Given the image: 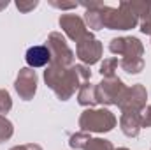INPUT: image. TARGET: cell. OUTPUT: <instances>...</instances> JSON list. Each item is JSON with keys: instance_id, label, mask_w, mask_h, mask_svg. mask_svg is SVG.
Here are the masks:
<instances>
[{"instance_id": "3957f363", "label": "cell", "mask_w": 151, "mask_h": 150, "mask_svg": "<svg viewBox=\"0 0 151 150\" xmlns=\"http://www.w3.org/2000/svg\"><path fill=\"white\" fill-rule=\"evenodd\" d=\"M79 127L83 133H109L116 127V117L106 108H88L79 117Z\"/></svg>"}, {"instance_id": "8fae6325", "label": "cell", "mask_w": 151, "mask_h": 150, "mask_svg": "<svg viewBox=\"0 0 151 150\" xmlns=\"http://www.w3.org/2000/svg\"><path fill=\"white\" fill-rule=\"evenodd\" d=\"M119 127H121V131H123L125 136L135 138L139 134L141 127H142V117H141V113H130V111L121 113Z\"/></svg>"}, {"instance_id": "8992f818", "label": "cell", "mask_w": 151, "mask_h": 150, "mask_svg": "<svg viewBox=\"0 0 151 150\" xmlns=\"http://www.w3.org/2000/svg\"><path fill=\"white\" fill-rule=\"evenodd\" d=\"M146 99H148V92H146V87L137 83L130 88L125 90L123 97L119 99L118 103V108L121 110V113L130 111V113H141L146 108Z\"/></svg>"}, {"instance_id": "277c9868", "label": "cell", "mask_w": 151, "mask_h": 150, "mask_svg": "<svg viewBox=\"0 0 151 150\" xmlns=\"http://www.w3.org/2000/svg\"><path fill=\"white\" fill-rule=\"evenodd\" d=\"M128 87L119 79V78H104L99 85H97V104H106L111 106L119 103V99L123 97L125 90Z\"/></svg>"}, {"instance_id": "d4e9b609", "label": "cell", "mask_w": 151, "mask_h": 150, "mask_svg": "<svg viewBox=\"0 0 151 150\" xmlns=\"http://www.w3.org/2000/svg\"><path fill=\"white\" fill-rule=\"evenodd\" d=\"M11 150H42L35 143H28V145H19V147H12Z\"/></svg>"}, {"instance_id": "7a4b0ae2", "label": "cell", "mask_w": 151, "mask_h": 150, "mask_svg": "<svg viewBox=\"0 0 151 150\" xmlns=\"http://www.w3.org/2000/svg\"><path fill=\"white\" fill-rule=\"evenodd\" d=\"M100 12H102L104 27L111 28V30H130V28H135L139 23V18L128 2H121L118 9L104 5L100 9Z\"/></svg>"}, {"instance_id": "e0dca14e", "label": "cell", "mask_w": 151, "mask_h": 150, "mask_svg": "<svg viewBox=\"0 0 151 150\" xmlns=\"http://www.w3.org/2000/svg\"><path fill=\"white\" fill-rule=\"evenodd\" d=\"M84 150H114V147L109 140H104V138H91V140L88 141V145L84 147Z\"/></svg>"}, {"instance_id": "5bb4252c", "label": "cell", "mask_w": 151, "mask_h": 150, "mask_svg": "<svg viewBox=\"0 0 151 150\" xmlns=\"http://www.w3.org/2000/svg\"><path fill=\"white\" fill-rule=\"evenodd\" d=\"M77 103L81 106H95L97 104V87L91 83H83L77 92Z\"/></svg>"}, {"instance_id": "5b68a950", "label": "cell", "mask_w": 151, "mask_h": 150, "mask_svg": "<svg viewBox=\"0 0 151 150\" xmlns=\"http://www.w3.org/2000/svg\"><path fill=\"white\" fill-rule=\"evenodd\" d=\"M51 51V64L62 66V67H70L74 62V53L69 48V44L65 42V37L58 32H51L47 37L46 44Z\"/></svg>"}, {"instance_id": "d6986e66", "label": "cell", "mask_w": 151, "mask_h": 150, "mask_svg": "<svg viewBox=\"0 0 151 150\" xmlns=\"http://www.w3.org/2000/svg\"><path fill=\"white\" fill-rule=\"evenodd\" d=\"M116 67H118V58H106L100 66V74L104 78H114Z\"/></svg>"}, {"instance_id": "9c48e42d", "label": "cell", "mask_w": 151, "mask_h": 150, "mask_svg": "<svg viewBox=\"0 0 151 150\" xmlns=\"http://www.w3.org/2000/svg\"><path fill=\"white\" fill-rule=\"evenodd\" d=\"M109 50L123 57H142L144 53V46L137 37H116L109 42Z\"/></svg>"}, {"instance_id": "9a60e30c", "label": "cell", "mask_w": 151, "mask_h": 150, "mask_svg": "<svg viewBox=\"0 0 151 150\" xmlns=\"http://www.w3.org/2000/svg\"><path fill=\"white\" fill-rule=\"evenodd\" d=\"M119 66L128 74H139L144 69V58L142 57H123V60L119 62Z\"/></svg>"}, {"instance_id": "7402d4cb", "label": "cell", "mask_w": 151, "mask_h": 150, "mask_svg": "<svg viewBox=\"0 0 151 150\" xmlns=\"http://www.w3.org/2000/svg\"><path fill=\"white\" fill-rule=\"evenodd\" d=\"M37 5H39L37 0H32V2H23V0H19V2H16V7H18L19 11H23V12H28V11L35 9Z\"/></svg>"}, {"instance_id": "ffe728a7", "label": "cell", "mask_w": 151, "mask_h": 150, "mask_svg": "<svg viewBox=\"0 0 151 150\" xmlns=\"http://www.w3.org/2000/svg\"><path fill=\"white\" fill-rule=\"evenodd\" d=\"M14 133V127L12 124L5 118V117H0V143L2 141H7Z\"/></svg>"}, {"instance_id": "52a82bcc", "label": "cell", "mask_w": 151, "mask_h": 150, "mask_svg": "<svg viewBox=\"0 0 151 150\" xmlns=\"http://www.w3.org/2000/svg\"><path fill=\"white\" fill-rule=\"evenodd\" d=\"M76 51H77V57H79V60H81L83 64L93 66V64H97V62L100 60L104 48H102V42H100L99 39H95L91 32H88L84 37L77 42Z\"/></svg>"}, {"instance_id": "7c38bea8", "label": "cell", "mask_w": 151, "mask_h": 150, "mask_svg": "<svg viewBox=\"0 0 151 150\" xmlns=\"http://www.w3.org/2000/svg\"><path fill=\"white\" fill-rule=\"evenodd\" d=\"M27 64L30 69L44 67L46 64H51V51L47 46H32L27 51Z\"/></svg>"}, {"instance_id": "484cf974", "label": "cell", "mask_w": 151, "mask_h": 150, "mask_svg": "<svg viewBox=\"0 0 151 150\" xmlns=\"http://www.w3.org/2000/svg\"><path fill=\"white\" fill-rule=\"evenodd\" d=\"M7 5H9V2H7V0H2V2H0V11H2V9H5Z\"/></svg>"}, {"instance_id": "44dd1931", "label": "cell", "mask_w": 151, "mask_h": 150, "mask_svg": "<svg viewBox=\"0 0 151 150\" xmlns=\"http://www.w3.org/2000/svg\"><path fill=\"white\" fill-rule=\"evenodd\" d=\"M11 108H12V99H11L9 92L7 90H0V117L9 113Z\"/></svg>"}, {"instance_id": "2e32d148", "label": "cell", "mask_w": 151, "mask_h": 150, "mask_svg": "<svg viewBox=\"0 0 151 150\" xmlns=\"http://www.w3.org/2000/svg\"><path fill=\"white\" fill-rule=\"evenodd\" d=\"M102 7H104V5H100V7H97V9H88V11L84 12V20H86L88 27L93 28V30H100V28H104V23H102V12H100Z\"/></svg>"}, {"instance_id": "cb8c5ba5", "label": "cell", "mask_w": 151, "mask_h": 150, "mask_svg": "<svg viewBox=\"0 0 151 150\" xmlns=\"http://www.w3.org/2000/svg\"><path fill=\"white\" fill-rule=\"evenodd\" d=\"M141 117H142V127H151V106H148L141 113Z\"/></svg>"}, {"instance_id": "30bf717a", "label": "cell", "mask_w": 151, "mask_h": 150, "mask_svg": "<svg viewBox=\"0 0 151 150\" xmlns=\"http://www.w3.org/2000/svg\"><path fill=\"white\" fill-rule=\"evenodd\" d=\"M60 27L76 42H79L81 39L88 34V28H86L83 18H79L76 14H62L60 16Z\"/></svg>"}, {"instance_id": "ac0fdd59", "label": "cell", "mask_w": 151, "mask_h": 150, "mask_svg": "<svg viewBox=\"0 0 151 150\" xmlns=\"http://www.w3.org/2000/svg\"><path fill=\"white\" fill-rule=\"evenodd\" d=\"M91 138H90V134L88 133H76L70 136V141H69V145L72 147V149H83L88 145V141H90Z\"/></svg>"}, {"instance_id": "4316f807", "label": "cell", "mask_w": 151, "mask_h": 150, "mask_svg": "<svg viewBox=\"0 0 151 150\" xmlns=\"http://www.w3.org/2000/svg\"><path fill=\"white\" fill-rule=\"evenodd\" d=\"M118 150H128V149H118Z\"/></svg>"}, {"instance_id": "ba28073f", "label": "cell", "mask_w": 151, "mask_h": 150, "mask_svg": "<svg viewBox=\"0 0 151 150\" xmlns=\"http://www.w3.org/2000/svg\"><path fill=\"white\" fill-rule=\"evenodd\" d=\"M14 88H16V92L19 94V97L23 101H30L35 95V90H37V74H35V71L30 69V67L19 69L16 83H14Z\"/></svg>"}, {"instance_id": "6da1fadb", "label": "cell", "mask_w": 151, "mask_h": 150, "mask_svg": "<svg viewBox=\"0 0 151 150\" xmlns=\"http://www.w3.org/2000/svg\"><path fill=\"white\" fill-rule=\"evenodd\" d=\"M91 78L90 67L79 64L70 67H62L56 64H49V67L44 71L46 85L58 95V99L67 101L76 94L77 88H81L83 83H86Z\"/></svg>"}, {"instance_id": "603a6c76", "label": "cell", "mask_w": 151, "mask_h": 150, "mask_svg": "<svg viewBox=\"0 0 151 150\" xmlns=\"http://www.w3.org/2000/svg\"><path fill=\"white\" fill-rule=\"evenodd\" d=\"M49 4L53 7H58V9H74L77 7L76 2H58V0H49Z\"/></svg>"}, {"instance_id": "4fadbf2b", "label": "cell", "mask_w": 151, "mask_h": 150, "mask_svg": "<svg viewBox=\"0 0 151 150\" xmlns=\"http://www.w3.org/2000/svg\"><path fill=\"white\" fill-rule=\"evenodd\" d=\"M141 21V32L151 36V2H128Z\"/></svg>"}]
</instances>
